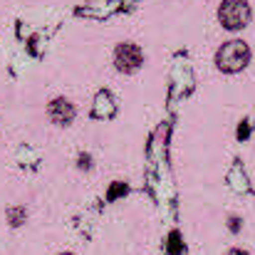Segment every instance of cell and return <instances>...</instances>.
<instances>
[{
	"instance_id": "6da1fadb",
	"label": "cell",
	"mask_w": 255,
	"mask_h": 255,
	"mask_svg": "<svg viewBox=\"0 0 255 255\" xmlns=\"http://www.w3.org/2000/svg\"><path fill=\"white\" fill-rule=\"evenodd\" d=\"M248 62H251V50H248V45L241 42V40L226 42V45L218 50V55H216V65H218L223 72H241Z\"/></svg>"
},
{
	"instance_id": "7a4b0ae2",
	"label": "cell",
	"mask_w": 255,
	"mask_h": 255,
	"mask_svg": "<svg viewBox=\"0 0 255 255\" xmlns=\"http://www.w3.org/2000/svg\"><path fill=\"white\" fill-rule=\"evenodd\" d=\"M218 20L228 30H241L251 22V5L246 0H223L218 10Z\"/></svg>"
},
{
	"instance_id": "3957f363",
	"label": "cell",
	"mask_w": 255,
	"mask_h": 255,
	"mask_svg": "<svg viewBox=\"0 0 255 255\" xmlns=\"http://www.w3.org/2000/svg\"><path fill=\"white\" fill-rule=\"evenodd\" d=\"M114 62H117V70L119 72H136L139 67H141V62H144V52H141V47L139 45H134V42H122L119 47H117V52H114Z\"/></svg>"
},
{
	"instance_id": "277c9868",
	"label": "cell",
	"mask_w": 255,
	"mask_h": 255,
	"mask_svg": "<svg viewBox=\"0 0 255 255\" xmlns=\"http://www.w3.org/2000/svg\"><path fill=\"white\" fill-rule=\"evenodd\" d=\"M47 114H50V119H52L57 127H67V124L75 119V107H72L67 99L57 97V99H52V102H50Z\"/></svg>"
},
{
	"instance_id": "5b68a950",
	"label": "cell",
	"mask_w": 255,
	"mask_h": 255,
	"mask_svg": "<svg viewBox=\"0 0 255 255\" xmlns=\"http://www.w3.org/2000/svg\"><path fill=\"white\" fill-rule=\"evenodd\" d=\"M22 218H25V211H22V208H12V211H10V223H12V226H20Z\"/></svg>"
},
{
	"instance_id": "8992f818",
	"label": "cell",
	"mask_w": 255,
	"mask_h": 255,
	"mask_svg": "<svg viewBox=\"0 0 255 255\" xmlns=\"http://www.w3.org/2000/svg\"><path fill=\"white\" fill-rule=\"evenodd\" d=\"M169 253H171V255H178V253H181V248H178V233H171Z\"/></svg>"
},
{
	"instance_id": "52a82bcc",
	"label": "cell",
	"mask_w": 255,
	"mask_h": 255,
	"mask_svg": "<svg viewBox=\"0 0 255 255\" xmlns=\"http://www.w3.org/2000/svg\"><path fill=\"white\" fill-rule=\"evenodd\" d=\"M226 255H251V253H246V251H241V248H233V251H228Z\"/></svg>"
},
{
	"instance_id": "ba28073f",
	"label": "cell",
	"mask_w": 255,
	"mask_h": 255,
	"mask_svg": "<svg viewBox=\"0 0 255 255\" xmlns=\"http://www.w3.org/2000/svg\"><path fill=\"white\" fill-rule=\"evenodd\" d=\"M62 255H72V253H62Z\"/></svg>"
}]
</instances>
